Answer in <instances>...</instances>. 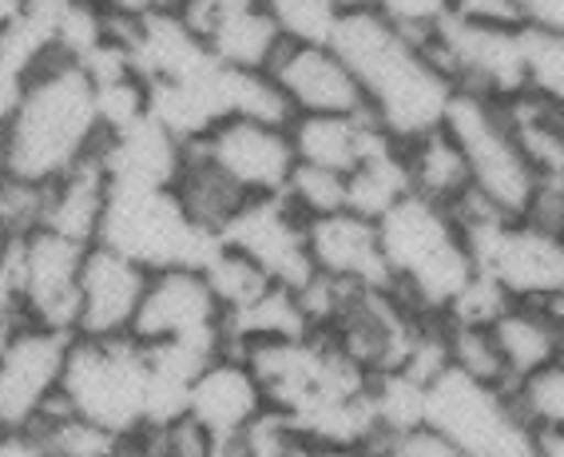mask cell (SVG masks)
Returning <instances> with one entry per match:
<instances>
[{
    "mask_svg": "<svg viewBox=\"0 0 564 457\" xmlns=\"http://www.w3.org/2000/svg\"><path fill=\"white\" fill-rule=\"evenodd\" d=\"M330 48L343 56L362 88L366 116L390 140L410 143L445 123L457 96L454 80L434 61V52L393 29L370 0L350 4L338 17Z\"/></svg>",
    "mask_w": 564,
    "mask_h": 457,
    "instance_id": "cell-1",
    "label": "cell"
},
{
    "mask_svg": "<svg viewBox=\"0 0 564 457\" xmlns=\"http://www.w3.org/2000/svg\"><path fill=\"white\" fill-rule=\"evenodd\" d=\"M100 143L104 123L91 76L64 52L44 56L4 123L0 167L32 183H52L100 152Z\"/></svg>",
    "mask_w": 564,
    "mask_h": 457,
    "instance_id": "cell-2",
    "label": "cell"
},
{
    "mask_svg": "<svg viewBox=\"0 0 564 457\" xmlns=\"http://www.w3.org/2000/svg\"><path fill=\"white\" fill-rule=\"evenodd\" d=\"M378 235L390 266V286L422 315L442 318L477 274L454 211L434 199L405 195L402 204L378 219Z\"/></svg>",
    "mask_w": 564,
    "mask_h": 457,
    "instance_id": "cell-3",
    "label": "cell"
},
{
    "mask_svg": "<svg viewBox=\"0 0 564 457\" xmlns=\"http://www.w3.org/2000/svg\"><path fill=\"white\" fill-rule=\"evenodd\" d=\"M96 243L128 254L143 271H167V266L203 271L223 247V235L195 224L175 187L111 183Z\"/></svg>",
    "mask_w": 564,
    "mask_h": 457,
    "instance_id": "cell-4",
    "label": "cell"
},
{
    "mask_svg": "<svg viewBox=\"0 0 564 457\" xmlns=\"http://www.w3.org/2000/svg\"><path fill=\"white\" fill-rule=\"evenodd\" d=\"M148 350L131 335L84 338L72 335L61 374V398L72 410L111 434H135L148 426Z\"/></svg>",
    "mask_w": 564,
    "mask_h": 457,
    "instance_id": "cell-5",
    "label": "cell"
},
{
    "mask_svg": "<svg viewBox=\"0 0 564 457\" xmlns=\"http://www.w3.org/2000/svg\"><path fill=\"white\" fill-rule=\"evenodd\" d=\"M425 426L465 457H536V434L521 422L509 387H489L445 366L425 387Z\"/></svg>",
    "mask_w": 564,
    "mask_h": 457,
    "instance_id": "cell-6",
    "label": "cell"
},
{
    "mask_svg": "<svg viewBox=\"0 0 564 457\" xmlns=\"http://www.w3.org/2000/svg\"><path fill=\"white\" fill-rule=\"evenodd\" d=\"M445 132L454 135L469 163L474 192L489 199L497 211L521 219L541 175L521 152L513 123L505 116V104L477 96V91H457L445 112Z\"/></svg>",
    "mask_w": 564,
    "mask_h": 457,
    "instance_id": "cell-7",
    "label": "cell"
},
{
    "mask_svg": "<svg viewBox=\"0 0 564 457\" xmlns=\"http://www.w3.org/2000/svg\"><path fill=\"white\" fill-rule=\"evenodd\" d=\"M425 48L434 52L457 91H477L489 100H513L524 91L521 24L474 21L449 9Z\"/></svg>",
    "mask_w": 564,
    "mask_h": 457,
    "instance_id": "cell-8",
    "label": "cell"
},
{
    "mask_svg": "<svg viewBox=\"0 0 564 457\" xmlns=\"http://www.w3.org/2000/svg\"><path fill=\"white\" fill-rule=\"evenodd\" d=\"M72 335L24 323L0 350V434H32L61 390Z\"/></svg>",
    "mask_w": 564,
    "mask_h": 457,
    "instance_id": "cell-9",
    "label": "cell"
},
{
    "mask_svg": "<svg viewBox=\"0 0 564 457\" xmlns=\"http://www.w3.org/2000/svg\"><path fill=\"white\" fill-rule=\"evenodd\" d=\"M187 148L251 199L254 195H282L294 163H299L291 132L282 123L259 120H219Z\"/></svg>",
    "mask_w": 564,
    "mask_h": 457,
    "instance_id": "cell-10",
    "label": "cell"
},
{
    "mask_svg": "<svg viewBox=\"0 0 564 457\" xmlns=\"http://www.w3.org/2000/svg\"><path fill=\"white\" fill-rule=\"evenodd\" d=\"M84 254H88V243H76L48 227L24 235L21 263H17V295H21V311L29 323L76 335Z\"/></svg>",
    "mask_w": 564,
    "mask_h": 457,
    "instance_id": "cell-11",
    "label": "cell"
},
{
    "mask_svg": "<svg viewBox=\"0 0 564 457\" xmlns=\"http://www.w3.org/2000/svg\"><path fill=\"white\" fill-rule=\"evenodd\" d=\"M223 243L247 254L271 283L299 286L314 274L311 247H306V219L282 195H254L242 211L223 227Z\"/></svg>",
    "mask_w": 564,
    "mask_h": 457,
    "instance_id": "cell-12",
    "label": "cell"
},
{
    "mask_svg": "<svg viewBox=\"0 0 564 457\" xmlns=\"http://www.w3.org/2000/svg\"><path fill=\"white\" fill-rule=\"evenodd\" d=\"M223 335V306L207 274L195 266H167L148 274L131 338L135 342H172V338ZM227 338V335H223Z\"/></svg>",
    "mask_w": 564,
    "mask_h": 457,
    "instance_id": "cell-13",
    "label": "cell"
},
{
    "mask_svg": "<svg viewBox=\"0 0 564 457\" xmlns=\"http://www.w3.org/2000/svg\"><path fill=\"white\" fill-rule=\"evenodd\" d=\"M294 116H362V88L330 44H286L267 64Z\"/></svg>",
    "mask_w": 564,
    "mask_h": 457,
    "instance_id": "cell-14",
    "label": "cell"
},
{
    "mask_svg": "<svg viewBox=\"0 0 564 457\" xmlns=\"http://www.w3.org/2000/svg\"><path fill=\"white\" fill-rule=\"evenodd\" d=\"M267 414V398L239 350H223L203 366L187 390V417L212 434L215 449L235 446Z\"/></svg>",
    "mask_w": 564,
    "mask_h": 457,
    "instance_id": "cell-15",
    "label": "cell"
},
{
    "mask_svg": "<svg viewBox=\"0 0 564 457\" xmlns=\"http://www.w3.org/2000/svg\"><path fill=\"white\" fill-rule=\"evenodd\" d=\"M148 274L128 254L91 243L80 266V303H76V335L84 338H123L131 335Z\"/></svg>",
    "mask_w": 564,
    "mask_h": 457,
    "instance_id": "cell-16",
    "label": "cell"
},
{
    "mask_svg": "<svg viewBox=\"0 0 564 457\" xmlns=\"http://www.w3.org/2000/svg\"><path fill=\"white\" fill-rule=\"evenodd\" d=\"M306 247H311V263L318 274H330L338 283L362 286V291L390 286L378 219H366L350 207L323 215V219H306Z\"/></svg>",
    "mask_w": 564,
    "mask_h": 457,
    "instance_id": "cell-17",
    "label": "cell"
},
{
    "mask_svg": "<svg viewBox=\"0 0 564 457\" xmlns=\"http://www.w3.org/2000/svg\"><path fill=\"white\" fill-rule=\"evenodd\" d=\"M108 183H140V187H175L187 160V143L175 140L163 123L143 112L120 132H108L100 143Z\"/></svg>",
    "mask_w": 564,
    "mask_h": 457,
    "instance_id": "cell-18",
    "label": "cell"
},
{
    "mask_svg": "<svg viewBox=\"0 0 564 457\" xmlns=\"http://www.w3.org/2000/svg\"><path fill=\"white\" fill-rule=\"evenodd\" d=\"M299 163L330 167V172L350 175L366 160L373 143H382L386 132L370 116H294L286 123Z\"/></svg>",
    "mask_w": 564,
    "mask_h": 457,
    "instance_id": "cell-19",
    "label": "cell"
},
{
    "mask_svg": "<svg viewBox=\"0 0 564 457\" xmlns=\"http://www.w3.org/2000/svg\"><path fill=\"white\" fill-rule=\"evenodd\" d=\"M108 172H104L100 152L88 155L84 163H76L72 172H64L61 179L48 183L44 192V224L48 231L68 235L76 243H96L104 219V204H108Z\"/></svg>",
    "mask_w": 564,
    "mask_h": 457,
    "instance_id": "cell-20",
    "label": "cell"
},
{
    "mask_svg": "<svg viewBox=\"0 0 564 457\" xmlns=\"http://www.w3.org/2000/svg\"><path fill=\"white\" fill-rule=\"evenodd\" d=\"M199 36L207 52L227 68H267L282 48V36L271 12L262 9V0H242L235 9L219 12Z\"/></svg>",
    "mask_w": 564,
    "mask_h": 457,
    "instance_id": "cell-21",
    "label": "cell"
},
{
    "mask_svg": "<svg viewBox=\"0 0 564 457\" xmlns=\"http://www.w3.org/2000/svg\"><path fill=\"white\" fill-rule=\"evenodd\" d=\"M489 330H494V342L509 370V387L517 378L533 374L536 366L556 362L564 350V335L536 303H509Z\"/></svg>",
    "mask_w": 564,
    "mask_h": 457,
    "instance_id": "cell-22",
    "label": "cell"
},
{
    "mask_svg": "<svg viewBox=\"0 0 564 457\" xmlns=\"http://www.w3.org/2000/svg\"><path fill=\"white\" fill-rule=\"evenodd\" d=\"M405 163H410V179L413 195L422 199H434L442 207H454L462 195L474 192V179H469V163H465L457 140L442 128L417 135V140L402 143Z\"/></svg>",
    "mask_w": 564,
    "mask_h": 457,
    "instance_id": "cell-23",
    "label": "cell"
},
{
    "mask_svg": "<svg viewBox=\"0 0 564 457\" xmlns=\"http://www.w3.org/2000/svg\"><path fill=\"white\" fill-rule=\"evenodd\" d=\"M413 195L410 163H405V148L386 135L382 143H373L366 160L346 175V207L366 219H382L390 207H398Z\"/></svg>",
    "mask_w": 564,
    "mask_h": 457,
    "instance_id": "cell-24",
    "label": "cell"
},
{
    "mask_svg": "<svg viewBox=\"0 0 564 457\" xmlns=\"http://www.w3.org/2000/svg\"><path fill=\"white\" fill-rule=\"evenodd\" d=\"M223 335L231 350H242L251 342H279V338H303L314 335L311 323L303 315V303L291 286H267L259 298H251L239 311L223 315Z\"/></svg>",
    "mask_w": 564,
    "mask_h": 457,
    "instance_id": "cell-25",
    "label": "cell"
},
{
    "mask_svg": "<svg viewBox=\"0 0 564 457\" xmlns=\"http://www.w3.org/2000/svg\"><path fill=\"white\" fill-rule=\"evenodd\" d=\"M215 104H219V120H259V123H286L294 120L291 104L282 88L271 80L267 68H227L215 64L212 72Z\"/></svg>",
    "mask_w": 564,
    "mask_h": 457,
    "instance_id": "cell-26",
    "label": "cell"
},
{
    "mask_svg": "<svg viewBox=\"0 0 564 457\" xmlns=\"http://www.w3.org/2000/svg\"><path fill=\"white\" fill-rule=\"evenodd\" d=\"M175 195H180V204L187 207L195 224L207 227V231L223 235V227L231 224L235 215L242 211V204L251 199V195H242L227 175H219L212 163L195 155L187 148V160H183V172L175 179Z\"/></svg>",
    "mask_w": 564,
    "mask_h": 457,
    "instance_id": "cell-27",
    "label": "cell"
},
{
    "mask_svg": "<svg viewBox=\"0 0 564 457\" xmlns=\"http://www.w3.org/2000/svg\"><path fill=\"white\" fill-rule=\"evenodd\" d=\"M509 398H513L521 422L536 437L564 429V362L556 358V362L536 366L533 374L517 378L509 387Z\"/></svg>",
    "mask_w": 564,
    "mask_h": 457,
    "instance_id": "cell-28",
    "label": "cell"
},
{
    "mask_svg": "<svg viewBox=\"0 0 564 457\" xmlns=\"http://www.w3.org/2000/svg\"><path fill=\"white\" fill-rule=\"evenodd\" d=\"M262 9L271 12L274 29L286 44H330L338 17L350 4L343 0H262Z\"/></svg>",
    "mask_w": 564,
    "mask_h": 457,
    "instance_id": "cell-29",
    "label": "cell"
},
{
    "mask_svg": "<svg viewBox=\"0 0 564 457\" xmlns=\"http://www.w3.org/2000/svg\"><path fill=\"white\" fill-rule=\"evenodd\" d=\"M445 346H449V366L454 370L477 378V382H489V387H509V370H505L489 326L445 323Z\"/></svg>",
    "mask_w": 564,
    "mask_h": 457,
    "instance_id": "cell-30",
    "label": "cell"
},
{
    "mask_svg": "<svg viewBox=\"0 0 564 457\" xmlns=\"http://www.w3.org/2000/svg\"><path fill=\"white\" fill-rule=\"evenodd\" d=\"M282 199L303 219L346 211V175L330 172V167H314V163H294L291 179L282 187Z\"/></svg>",
    "mask_w": 564,
    "mask_h": 457,
    "instance_id": "cell-31",
    "label": "cell"
},
{
    "mask_svg": "<svg viewBox=\"0 0 564 457\" xmlns=\"http://www.w3.org/2000/svg\"><path fill=\"white\" fill-rule=\"evenodd\" d=\"M203 274H207L215 298H219L223 315H227V311H239V306H247L251 298H259L267 286H274L271 279H267V274L247 259V254H239L227 243L215 251V259L203 266Z\"/></svg>",
    "mask_w": 564,
    "mask_h": 457,
    "instance_id": "cell-32",
    "label": "cell"
},
{
    "mask_svg": "<svg viewBox=\"0 0 564 457\" xmlns=\"http://www.w3.org/2000/svg\"><path fill=\"white\" fill-rule=\"evenodd\" d=\"M524 91L564 104V36L521 24Z\"/></svg>",
    "mask_w": 564,
    "mask_h": 457,
    "instance_id": "cell-33",
    "label": "cell"
},
{
    "mask_svg": "<svg viewBox=\"0 0 564 457\" xmlns=\"http://www.w3.org/2000/svg\"><path fill=\"white\" fill-rule=\"evenodd\" d=\"M370 4L382 12L393 29L405 32V36L417 44H430L434 29L449 17V9H454L449 0H370Z\"/></svg>",
    "mask_w": 564,
    "mask_h": 457,
    "instance_id": "cell-34",
    "label": "cell"
},
{
    "mask_svg": "<svg viewBox=\"0 0 564 457\" xmlns=\"http://www.w3.org/2000/svg\"><path fill=\"white\" fill-rule=\"evenodd\" d=\"M370 457H465L454 442H445L437 429L413 426L405 434H378L373 442H366Z\"/></svg>",
    "mask_w": 564,
    "mask_h": 457,
    "instance_id": "cell-35",
    "label": "cell"
},
{
    "mask_svg": "<svg viewBox=\"0 0 564 457\" xmlns=\"http://www.w3.org/2000/svg\"><path fill=\"white\" fill-rule=\"evenodd\" d=\"M517 24L564 36V0H509Z\"/></svg>",
    "mask_w": 564,
    "mask_h": 457,
    "instance_id": "cell-36",
    "label": "cell"
},
{
    "mask_svg": "<svg viewBox=\"0 0 564 457\" xmlns=\"http://www.w3.org/2000/svg\"><path fill=\"white\" fill-rule=\"evenodd\" d=\"M180 0H104V9L116 17H152V12L175 9Z\"/></svg>",
    "mask_w": 564,
    "mask_h": 457,
    "instance_id": "cell-37",
    "label": "cell"
},
{
    "mask_svg": "<svg viewBox=\"0 0 564 457\" xmlns=\"http://www.w3.org/2000/svg\"><path fill=\"white\" fill-rule=\"evenodd\" d=\"M24 323H29V318H24L21 303H17V298L0 295V350H4V342H9V338L17 335Z\"/></svg>",
    "mask_w": 564,
    "mask_h": 457,
    "instance_id": "cell-38",
    "label": "cell"
},
{
    "mask_svg": "<svg viewBox=\"0 0 564 457\" xmlns=\"http://www.w3.org/2000/svg\"><path fill=\"white\" fill-rule=\"evenodd\" d=\"M0 457H44L32 434H0Z\"/></svg>",
    "mask_w": 564,
    "mask_h": 457,
    "instance_id": "cell-39",
    "label": "cell"
},
{
    "mask_svg": "<svg viewBox=\"0 0 564 457\" xmlns=\"http://www.w3.org/2000/svg\"><path fill=\"white\" fill-rule=\"evenodd\" d=\"M536 457H564V429L536 437Z\"/></svg>",
    "mask_w": 564,
    "mask_h": 457,
    "instance_id": "cell-40",
    "label": "cell"
},
{
    "mask_svg": "<svg viewBox=\"0 0 564 457\" xmlns=\"http://www.w3.org/2000/svg\"><path fill=\"white\" fill-rule=\"evenodd\" d=\"M24 12V0H0V32L9 29L17 17Z\"/></svg>",
    "mask_w": 564,
    "mask_h": 457,
    "instance_id": "cell-41",
    "label": "cell"
},
{
    "mask_svg": "<svg viewBox=\"0 0 564 457\" xmlns=\"http://www.w3.org/2000/svg\"><path fill=\"white\" fill-rule=\"evenodd\" d=\"M343 4H366V0H343Z\"/></svg>",
    "mask_w": 564,
    "mask_h": 457,
    "instance_id": "cell-42",
    "label": "cell"
},
{
    "mask_svg": "<svg viewBox=\"0 0 564 457\" xmlns=\"http://www.w3.org/2000/svg\"><path fill=\"white\" fill-rule=\"evenodd\" d=\"M561 235H564V219H561Z\"/></svg>",
    "mask_w": 564,
    "mask_h": 457,
    "instance_id": "cell-43",
    "label": "cell"
}]
</instances>
